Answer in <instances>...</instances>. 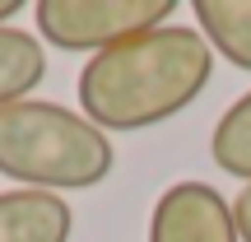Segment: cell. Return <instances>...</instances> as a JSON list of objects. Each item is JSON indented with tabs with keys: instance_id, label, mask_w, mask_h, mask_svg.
<instances>
[{
	"instance_id": "cell-3",
	"label": "cell",
	"mask_w": 251,
	"mask_h": 242,
	"mask_svg": "<svg viewBox=\"0 0 251 242\" xmlns=\"http://www.w3.org/2000/svg\"><path fill=\"white\" fill-rule=\"evenodd\" d=\"M177 0H37V37L61 52L102 56L163 28Z\"/></svg>"
},
{
	"instance_id": "cell-2",
	"label": "cell",
	"mask_w": 251,
	"mask_h": 242,
	"mask_svg": "<svg viewBox=\"0 0 251 242\" xmlns=\"http://www.w3.org/2000/svg\"><path fill=\"white\" fill-rule=\"evenodd\" d=\"M117 149L84 112L47 98L0 108V172L24 191H89L112 177Z\"/></svg>"
},
{
	"instance_id": "cell-4",
	"label": "cell",
	"mask_w": 251,
	"mask_h": 242,
	"mask_svg": "<svg viewBox=\"0 0 251 242\" xmlns=\"http://www.w3.org/2000/svg\"><path fill=\"white\" fill-rule=\"evenodd\" d=\"M149 242H242L233 205L209 182H172L149 215Z\"/></svg>"
},
{
	"instance_id": "cell-1",
	"label": "cell",
	"mask_w": 251,
	"mask_h": 242,
	"mask_svg": "<svg viewBox=\"0 0 251 242\" xmlns=\"http://www.w3.org/2000/svg\"><path fill=\"white\" fill-rule=\"evenodd\" d=\"M214 75L209 42L186 24H163L153 33L89 56L79 70V112L98 131H149L186 112Z\"/></svg>"
},
{
	"instance_id": "cell-9",
	"label": "cell",
	"mask_w": 251,
	"mask_h": 242,
	"mask_svg": "<svg viewBox=\"0 0 251 242\" xmlns=\"http://www.w3.org/2000/svg\"><path fill=\"white\" fill-rule=\"evenodd\" d=\"M233 219H237V233H242V242H251V187L237 191V200H233Z\"/></svg>"
},
{
	"instance_id": "cell-6",
	"label": "cell",
	"mask_w": 251,
	"mask_h": 242,
	"mask_svg": "<svg viewBox=\"0 0 251 242\" xmlns=\"http://www.w3.org/2000/svg\"><path fill=\"white\" fill-rule=\"evenodd\" d=\"M191 14L209 52L228 56L237 70H251V0H196Z\"/></svg>"
},
{
	"instance_id": "cell-8",
	"label": "cell",
	"mask_w": 251,
	"mask_h": 242,
	"mask_svg": "<svg viewBox=\"0 0 251 242\" xmlns=\"http://www.w3.org/2000/svg\"><path fill=\"white\" fill-rule=\"evenodd\" d=\"M209 159L228 177H242L251 187V89L219 117L214 135H209Z\"/></svg>"
},
{
	"instance_id": "cell-10",
	"label": "cell",
	"mask_w": 251,
	"mask_h": 242,
	"mask_svg": "<svg viewBox=\"0 0 251 242\" xmlns=\"http://www.w3.org/2000/svg\"><path fill=\"white\" fill-rule=\"evenodd\" d=\"M24 9V0H0V28H9V19Z\"/></svg>"
},
{
	"instance_id": "cell-5",
	"label": "cell",
	"mask_w": 251,
	"mask_h": 242,
	"mask_svg": "<svg viewBox=\"0 0 251 242\" xmlns=\"http://www.w3.org/2000/svg\"><path fill=\"white\" fill-rule=\"evenodd\" d=\"M75 215L51 191H5L0 196V242H70Z\"/></svg>"
},
{
	"instance_id": "cell-7",
	"label": "cell",
	"mask_w": 251,
	"mask_h": 242,
	"mask_svg": "<svg viewBox=\"0 0 251 242\" xmlns=\"http://www.w3.org/2000/svg\"><path fill=\"white\" fill-rule=\"evenodd\" d=\"M47 80V47L28 28H0V108L24 103Z\"/></svg>"
}]
</instances>
